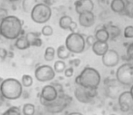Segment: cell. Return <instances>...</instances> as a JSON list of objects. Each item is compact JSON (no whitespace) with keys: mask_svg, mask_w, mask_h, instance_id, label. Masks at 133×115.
I'll return each instance as SVG.
<instances>
[{"mask_svg":"<svg viewBox=\"0 0 133 115\" xmlns=\"http://www.w3.org/2000/svg\"><path fill=\"white\" fill-rule=\"evenodd\" d=\"M24 22L16 16H6L0 21V36L7 40H16L24 35Z\"/></svg>","mask_w":133,"mask_h":115,"instance_id":"6da1fadb","label":"cell"},{"mask_svg":"<svg viewBox=\"0 0 133 115\" xmlns=\"http://www.w3.org/2000/svg\"><path fill=\"white\" fill-rule=\"evenodd\" d=\"M101 74L93 67H85L75 78V84L87 89H97L101 84Z\"/></svg>","mask_w":133,"mask_h":115,"instance_id":"7a4b0ae2","label":"cell"},{"mask_svg":"<svg viewBox=\"0 0 133 115\" xmlns=\"http://www.w3.org/2000/svg\"><path fill=\"white\" fill-rule=\"evenodd\" d=\"M0 93L5 100L15 101L23 94V86L20 81L16 78L4 79L0 85Z\"/></svg>","mask_w":133,"mask_h":115,"instance_id":"3957f363","label":"cell"},{"mask_svg":"<svg viewBox=\"0 0 133 115\" xmlns=\"http://www.w3.org/2000/svg\"><path fill=\"white\" fill-rule=\"evenodd\" d=\"M31 19L36 24H45L52 17V9L45 3H37L30 13Z\"/></svg>","mask_w":133,"mask_h":115,"instance_id":"277c9868","label":"cell"},{"mask_svg":"<svg viewBox=\"0 0 133 115\" xmlns=\"http://www.w3.org/2000/svg\"><path fill=\"white\" fill-rule=\"evenodd\" d=\"M64 46L71 54H82L86 48L85 38L82 34L71 33L65 39Z\"/></svg>","mask_w":133,"mask_h":115,"instance_id":"5b68a950","label":"cell"},{"mask_svg":"<svg viewBox=\"0 0 133 115\" xmlns=\"http://www.w3.org/2000/svg\"><path fill=\"white\" fill-rule=\"evenodd\" d=\"M116 80L119 84L131 86L133 84V63H125L121 65L116 72Z\"/></svg>","mask_w":133,"mask_h":115,"instance_id":"8992f818","label":"cell"},{"mask_svg":"<svg viewBox=\"0 0 133 115\" xmlns=\"http://www.w3.org/2000/svg\"><path fill=\"white\" fill-rule=\"evenodd\" d=\"M71 103H72V97L63 93L59 94L55 101L49 103H45L44 106L50 113H60V112H63Z\"/></svg>","mask_w":133,"mask_h":115,"instance_id":"52a82bcc","label":"cell"},{"mask_svg":"<svg viewBox=\"0 0 133 115\" xmlns=\"http://www.w3.org/2000/svg\"><path fill=\"white\" fill-rule=\"evenodd\" d=\"M35 77L40 82H50V81L54 80L55 77V72L51 65H42L35 68Z\"/></svg>","mask_w":133,"mask_h":115,"instance_id":"ba28073f","label":"cell"},{"mask_svg":"<svg viewBox=\"0 0 133 115\" xmlns=\"http://www.w3.org/2000/svg\"><path fill=\"white\" fill-rule=\"evenodd\" d=\"M97 89H87L77 85L74 90V97L82 103H91L92 100L97 96Z\"/></svg>","mask_w":133,"mask_h":115,"instance_id":"9c48e42d","label":"cell"},{"mask_svg":"<svg viewBox=\"0 0 133 115\" xmlns=\"http://www.w3.org/2000/svg\"><path fill=\"white\" fill-rule=\"evenodd\" d=\"M58 92L52 84L44 85L40 92V101L43 105L55 101L58 98Z\"/></svg>","mask_w":133,"mask_h":115,"instance_id":"30bf717a","label":"cell"},{"mask_svg":"<svg viewBox=\"0 0 133 115\" xmlns=\"http://www.w3.org/2000/svg\"><path fill=\"white\" fill-rule=\"evenodd\" d=\"M118 103L121 112H129L133 109V98L130 91H124L118 96Z\"/></svg>","mask_w":133,"mask_h":115,"instance_id":"8fae6325","label":"cell"},{"mask_svg":"<svg viewBox=\"0 0 133 115\" xmlns=\"http://www.w3.org/2000/svg\"><path fill=\"white\" fill-rule=\"evenodd\" d=\"M102 57V63L106 67H115L119 63V53L113 49H109Z\"/></svg>","mask_w":133,"mask_h":115,"instance_id":"7c38bea8","label":"cell"},{"mask_svg":"<svg viewBox=\"0 0 133 115\" xmlns=\"http://www.w3.org/2000/svg\"><path fill=\"white\" fill-rule=\"evenodd\" d=\"M74 8L78 15L86 12H92L94 3L92 0H77L74 3Z\"/></svg>","mask_w":133,"mask_h":115,"instance_id":"4fadbf2b","label":"cell"},{"mask_svg":"<svg viewBox=\"0 0 133 115\" xmlns=\"http://www.w3.org/2000/svg\"><path fill=\"white\" fill-rule=\"evenodd\" d=\"M79 24L82 27H91L95 23V16L92 12H86L79 15Z\"/></svg>","mask_w":133,"mask_h":115,"instance_id":"5bb4252c","label":"cell"},{"mask_svg":"<svg viewBox=\"0 0 133 115\" xmlns=\"http://www.w3.org/2000/svg\"><path fill=\"white\" fill-rule=\"evenodd\" d=\"M40 35H41V33H38V32H28L27 34H25V38H26L30 47L42 46L43 41H42V39H41Z\"/></svg>","mask_w":133,"mask_h":115,"instance_id":"9a60e30c","label":"cell"},{"mask_svg":"<svg viewBox=\"0 0 133 115\" xmlns=\"http://www.w3.org/2000/svg\"><path fill=\"white\" fill-rule=\"evenodd\" d=\"M91 49H92V52L94 53L96 55L102 56L107 51L109 50V44H108V43L96 41V42L91 46Z\"/></svg>","mask_w":133,"mask_h":115,"instance_id":"2e32d148","label":"cell"},{"mask_svg":"<svg viewBox=\"0 0 133 115\" xmlns=\"http://www.w3.org/2000/svg\"><path fill=\"white\" fill-rule=\"evenodd\" d=\"M110 9L117 14H124L126 9V3L124 0H111Z\"/></svg>","mask_w":133,"mask_h":115,"instance_id":"e0dca14e","label":"cell"},{"mask_svg":"<svg viewBox=\"0 0 133 115\" xmlns=\"http://www.w3.org/2000/svg\"><path fill=\"white\" fill-rule=\"evenodd\" d=\"M55 54L57 55V57L59 58V60H62V61L68 59L71 56V54H72L69 52V50L66 48V46L64 44H62V46H58V48L55 51Z\"/></svg>","mask_w":133,"mask_h":115,"instance_id":"ac0fdd59","label":"cell"},{"mask_svg":"<svg viewBox=\"0 0 133 115\" xmlns=\"http://www.w3.org/2000/svg\"><path fill=\"white\" fill-rule=\"evenodd\" d=\"M96 41H99V42H104L107 43L108 40L110 39V35H109V33L107 32V30L104 27L100 28L96 31L94 35Z\"/></svg>","mask_w":133,"mask_h":115,"instance_id":"d6986e66","label":"cell"},{"mask_svg":"<svg viewBox=\"0 0 133 115\" xmlns=\"http://www.w3.org/2000/svg\"><path fill=\"white\" fill-rule=\"evenodd\" d=\"M104 28L107 30V32L109 33V35H110V38H111L112 40L117 38L121 33V28L118 27L117 25H113V24H109V25L104 26Z\"/></svg>","mask_w":133,"mask_h":115,"instance_id":"ffe728a7","label":"cell"},{"mask_svg":"<svg viewBox=\"0 0 133 115\" xmlns=\"http://www.w3.org/2000/svg\"><path fill=\"white\" fill-rule=\"evenodd\" d=\"M15 46H16V48H17L18 50H25V49L29 48L30 46H29V44H28L25 35H20L17 39H16Z\"/></svg>","mask_w":133,"mask_h":115,"instance_id":"44dd1931","label":"cell"},{"mask_svg":"<svg viewBox=\"0 0 133 115\" xmlns=\"http://www.w3.org/2000/svg\"><path fill=\"white\" fill-rule=\"evenodd\" d=\"M74 21L72 18L69 16H63L59 19V26L63 30H69L70 24Z\"/></svg>","mask_w":133,"mask_h":115,"instance_id":"7402d4cb","label":"cell"},{"mask_svg":"<svg viewBox=\"0 0 133 115\" xmlns=\"http://www.w3.org/2000/svg\"><path fill=\"white\" fill-rule=\"evenodd\" d=\"M37 4V0H23L22 2V8L27 14H30L32 9L34 8L35 5Z\"/></svg>","mask_w":133,"mask_h":115,"instance_id":"603a6c76","label":"cell"},{"mask_svg":"<svg viewBox=\"0 0 133 115\" xmlns=\"http://www.w3.org/2000/svg\"><path fill=\"white\" fill-rule=\"evenodd\" d=\"M23 115H35V106L33 103H25L23 105V108L21 110Z\"/></svg>","mask_w":133,"mask_h":115,"instance_id":"cb8c5ba5","label":"cell"},{"mask_svg":"<svg viewBox=\"0 0 133 115\" xmlns=\"http://www.w3.org/2000/svg\"><path fill=\"white\" fill-rule=\"evenodd\" d=\"M55 57V49L53 46H48L45 48L44 58L46 62H52Z\"/></svg>","mask_w":133,"mask_h":115,"instance_id":"d4e9b609","label":"cell"},{"mask_svg":"<svg viewBox=\"0 0 133 115\" xmlns=\"http://www.w3.org/2000/svg\"><path fill=\"white\" fill-rule=\"evenodd\" d=\"M20 82H21V84H22V86H23V87L29 88V87H31V86L33 85L34 79H33V77H32L31 75L24 74L23 76H22Z\"/></svg>","mask_w":133,"mask_h":115,"instance_id":"484cf974","label":"cell"},{"mask_svg":"<svg viewBox=\"0 0 133 115\" xmlns=\"http://www.w3.org/2000/svg\"><path fill=\"white\" fill-rule=\"evenodd\" d=\"M54 70L55 73H62L64 72V70L66 69V63H64V61H62V60H58L54 63Z\"/></svg>","mask_w":133,"mask_h":115,"instance_id":"4316f807","label":"cell"},{"mask_svg":"<svg viewBox=\"0 0 133 115\" xmlns=\"http://www.w3.org/2000/svg\"><path fill=\"white\" fill-rule=\"evenodd\" d=\"M2 115H23V114H22L21 109H20L19 107L12 106L7 109V110H5V112L2 113Z\"/></svg>","mask_w":133,"mask_h":115,"instance_id":"83f0119b","label":"cell"},{"mask_svg":"<svg viewBox=\"0 0 133 115\" xmlns=\"http://www.w3.org/2000/svg\"><path fill=\"white\" fill-rule=\"evenodd\" d=\"M54 33V29L51 25H46L43 26L42 30H41V35H43L44 36H51Z\"/></svg>","mask_w":133,"mask_h":115,"instance_id":"f1b7e54d","label":"cell"},{"mask_svg":"<svg viewBox=\"0 0 133 115\" xmlns=\"http://www.w3.org/2000/svg\"><path fill=\"white\" fill-rule=\"evenodd\" d=\"M124 37L128 39L133 38V25H128L124 29Z\"/></svg>","mask_w":133,"mask_h":115,"instance_id":"f546056e","label":"cell"},{"mask_svg":"<svg viewBox=\"0 0 133 115\" xmlns=\"http://www.w3.org/2000/svg\"><path fill=\"white\" fill-rule=\"evenodd\" d=\"M127 56H128V59L130 61H131V63H133V43L130 44L127 47Z\"/></svg>","mask_w":133,"mask_h":115,"instance_id":"4dcf8cb0","label":"cell"},{"mask_svg":"<svg viewBox=\"0 0 133 115\" xmlns=\"http://www.w3.org/2000/svg\"><path fill=\"white\" fill-rule=\"evenodd\" d=\"M124 14L128 16L129 17L133 18V5H127L126 4V9H125Z\"/></svg>","mask_w":133,"mask_h":115,"instance_id":"1f68e13d","label":"cell"},{"mask_svg":"<svg viewBox=\"0 0 133 115\" xmlns=\"http://www.w3.org/2000/svg\"><path fill=\"white\" fill-rule=\"evenodd\" d=\"M95 42H96V39H95L94 35H88V36L85 38L86 44H88L89 46H91Z\"/></svg>","mask_w":133,"mask_h":115,"instance_id":"d6a6232c","label":"cell"},{"mask_svg":"<svg viewBox=\"0 0 133 115\" xmlns=\"http://www.w3.org/2000/svg\"><path fill=\"white\" fill-rule=\"evenodd\" d=\"M74 67L70 66V67H68V68L65 69L63 73H64L65 77H68V78H70V77H72V75H74Z\"/></svg>","mask_w":133,"mask_h":115,"instance_id":"836d02e7","label":"cell"},{"mask_svg":"<svg viewBox=\"0 0 133 115\" xmlns=\"http://www.w3.org/2000/svg\"><path fill=\"white\" fill-rule=\"evenodd\" d=\"M7 54H8V52L6 49L4 47H0V59L5 60L7 57Z\"/></svg>","mask_w":133,"mask_h":115,"instance_id":"e575fe53","label":"cell"},{"mask_svg":"<svg viewBox=\"0 0 133 115\" xmlns=\"http://www.w3.org/2000/svg\"><path fill=\"white\" fill-rule=\"evenodd\" d=\"M77 23L74 21L72 22V24H70V27H69V30H70L72 33H74V32L76 31V29H77Z\"/></svg>","mask_w":133,"mask_h":115,"instance_id":"d590c367","label":"cell"},{"mask_svg":"<svg viewBox=\"0 0 133 115\" xmlns=\"http://www.w3.org/2000/svg\"><path fill=\"white\" fill-rule=\"evenodd\" d=\"M81 63V60L80 59H74V60H71L70 61V65H74V66H79Z\"/></svg>","mask_w":133,"mask_h":115,"instance_id":"8d00e7d4","label":"cell"},{"mask_svg":"<svg viewBox=\"0 0 133 115\" xmlns=\"http://www.w3.org/2000/svg\"><path fill=\"white\" fill-rule=\"evenodd\" d=\"M5 100L4 99L3 96H2V95H1V93H0V107H1L2 105L4 104V103H5Z\"/></svg>","mask_w":133,"mask_h":115,"instance_id":"74e56055","label":"cell"},{"mask_svg":"<svg viewBox=\"0 0 133 115\" xmlns=\"http://www.w3.org/2000/svg\"><path fill=\"white\" fill-rule=\"evenodd\" d=\"M67 115H83L82 113H81L79 112H70V113H68Z\"/></svg>","mask_w":133,"mask_h":115,"instance_id":"f35d334b","label":"cell"},{"mask_svg":"<svg viewBox=\"0 0 133 115\" xmlns=\"http://www.w3.org/2000/svg\"><path fill=\"white\" fill-rule=\"evenodd\" d=\"M125 3L127 4V5H133V0H125Z\"/></svg>","mask_w":133,"mask_h":115,"instance_id":"ab89813d","label":"cell"},{"mask_svg":"<svg viewBox=\"0 0 133 115\" xmlns=\"http://www.w3.org/2000/svg\"><path fill=\"white\" fill-rule=\"evenodd\" d=\"M130 93H131V96H132V98H133V84L131 86H130Z\"/></svg>","mask_w":133,"mask_h":115,"instance_id":"60d3db41","label":"cell"},{"mask_svg":"<svg viewBox=\"0 0 133 115\" xmlns=\"http://www.w3.org/2000/svg\"><path fill=\"white\" fill-rule=\"evenodd\" d=\"M3 81H4V79L2 78L1 76H0V85H1V84H2V82H3Z\"/></svg>","mask_w":133,"mask_h":115,"instance_id":"b9f144b4","label":"cell"},{"mask_svg":"<svg viewBox=\"0 0 133 115\" xmlns=\"http://www.w3.org/2000/svg\"><path fill=\"white\" fill-rule=\"evenodd\" d=\"M10 2H17V1H19V0H9Z\"/></svg>","mask_w":133,"mask_h":115,"instance_id":"7bdbcfd3","label":"cell"},{"mask_svg":"<svg viewBox=\"0 0 133 115\" xmlns=\"http://www.w3.org/2000/svg\"><path fill=\"white\" fill-rule=\"evenodd\" d=\"M110 115H116V114H114V113H112V114H110Z\"/></svg>","mask_w":133,"mask_h":115,"instance_id":"ee69618b","label":"cell"}]
</instances>
